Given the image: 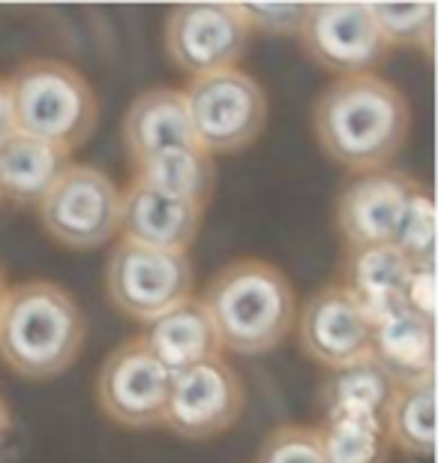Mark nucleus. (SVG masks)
I'll list each match as a JSON object with an SVG mask.
<instances>
[{"mask_svg": "<svg viewBox=\"0 0 438 463\" xmlns=\"http://www.w3.org/2000/svg\"><path fill=\"white\" fill-rule=\"evenodd\" d=\"M204 208L195 202L165 196L138 181H129L120 190V238L138 241L147 247L190 253L192 241L199 238Z\"/></svg>", "mask_w": 438, "mask_h": 463, "instance_id": "nucleus-14", "label": "nucleus"}, {"mask_svg": "<svg viewBox=\"0 0 438 463\" xmlns=\"http://www.w3.org/2000/svg\"><path fill=\"white\" fill-rule=\"evenodd\" d=\"M249 40L238 4H181L165 15V52L190 79L238 70Z\"/></svg>", "mask_w": 438, "mask_h": 463, "instance_id": "nucleus-8", "label": "nucleus"}, {"mask_svg": "<svg viewBox=\"0 0 438 463\" xmlns=\"http://www.w3.org/2000/svg\"><path fill=\"white\" fill-rule=\"evenodd\" d=\"M417 181L403 172H369L354 175L340 190L333 223L346 247H378L394 244L399 217L415 193Z\"/></svg>", "mask_w": 438, "mask_h": 463, "instance_id": "nucleus-13", "label": "nucleus"}, {"mask_svg": "<svg viewBox=\"0 0 438 463\" xmlns=\"http://www.w3.org/2000/svg\"><path fill=\"white\" fill-rule=\"evenodd\" d=\"M88 337L79 301L54 280L9 286L0 307V361L24 379H51L76 364Z\"/></svg>", "mask_w": 438, "mask_h": 463, "instance_id": "nucleus-3", "label": "nucleus"}, {"mask_svg": "<svg viewBox=\"0 0 438 463\" xmlns=\"http://www.w3.org/2000/svg\"><path fill=\"white\" fill-rule=\"evenodd\" d=\"M201 304L219 346L235 355H265L292 335L297 295L285 271L267 259H235L213 274Z\"/></svg>", "mask_w": 438, "mask_h": 463, "instance_id": "nucleus-2", "label": "nucleus"}, {"mask_svg": "<svg viewBox=\"0 0 438 463\" xmlns=\"http://www.w3.org/2000/svg\"><path fill=\"white\" fill-rule=\"evenodd\" d=\"M15 133L76 151L88 145L99 124L97 90L85 72L58 58L22 63L6 79Z\"/></svg>", "mask_w": 438, "mask_h": 463, "instance_id": "nucleus-4", "label": "nucleus"}, {"mask_svg": "<svg viewBox=\"0 0 438 463\" xmlns=\"http://www.w3.org/2000/svg\"><path fill=\"white\" fill-rule=\"evenodd\" d=\"M394 247L412 265L435 262V202L433 193L424 190L421 184L408 196V205L403 211V217H399Z\"/></svg>", "mask_w": 438, "mask_h": 463, "instance_id": "nucleus-25", "label": "nucleus"}, {"mask_svg": "<svg viewBox=\"0 0 438 463\" xmlns=\"http://www.w3.org/2000/svg\"><path fill=\"white\" fill-rule=\"evenodd\" d=\"M312 133L342 169L381 172L412 136V106L394 81L376 72L333 79L312 103Z\"/></svg>", "mask_w": 438, "mask_h": 463, "instance_id": "nucleus-1", "label": "nucleus"}, {"mask_svg": "<svg viewBox=\"0 0 438 463\" xmlns=\"http://www.w3.org/2000/svg\"><path fill=\"white\" fill-rule=\"evenodd\" d=\"M0 202H4V187H0Z\"/></svg>", "mask_w": 438, "mask_h": 463, "instance_id": "nucleus-32", "label": "nucleus"}, {"mask_svg": "<svg viewBox=\"0 0 438 463\" xmlns=\"http://www.w3.org/2000/svg\"><path fill=\"white\" fill-rule=\"evenodd\" d=\"M372 361L394 385L435 379V322L396 307L372 322Z\"/></svg>", "mask_w": 438, "mask_h": 463, "instance_id": "nucleus-16", "label": "nucleus"}, {"mask_svg": "<svg viewBox=\"0 0 438 463\" xmlns=\"http://www.w3.org/2000/svg\"><path fill=\"white\" fill-rule=\"evenodd\" d=\"M319 430L328 463H390L394 446L381 419H333Z\"/></svg>", "mask_w": 438, "mask_h": 463, "instance_id": "nucleus-23", "label": "nucleus"}, {"mask_svg": "<svg viewBox=\"0 0 438 463\" xmlns=\"http://www.w3.org/2000/svg\"><path fill=\"white\" fill-rule=\"evenodd\" d=\"M172 373L151 355L142 337L108 352L97 373V403L120 428L151 430L165 421Z\"/></svg>", "mask_w": 438, "mask_h": 463, "instance_id": "nucleus-9", "label": "nucleus"}, {"mask_svg": "<svg viewBox=\"0 0 438 463\" xmlns=\"http://www.w3.org/2000/svg\"><path fill=\"white\" fill-rule=\"evenodd\" d=\"M297 40L312 63L337 79L376 72L390 54L369 4H310Z\"/></svg>", "mask_w": 438, "mask_h": 463, "instance_id": "nucleus-10", "label": "nucleus"}, {"mask_svg": "<svg viewBox=\"0 0 438 463\" xmlns=\"http://www.w3.org/2000/svg\"><path fill=\"white\" fill-rule=\"evenodd\" d=\"M45 235L70 250L106 247L120 226V187L90 163H70L36 205Z\"/></svg>", "mask_w": 438, "mask_h": 463, "instance_id": "nucleus-7", "label": "nucleus"}, {"mask_svg": "<svg viewBox=\"0 0 438 463\" xmlns=\"http://www.w3.org/2000/svg\"><path fill=\"white\" fill-rule=\"evenodd\" d=\"M256 463H328L322 430L312 424H279L265 437Z\"/></svg>", "mask_w": 438, "mask_h": 463, "instance_id": "nucleus-26", "label": "nucleus"}, {"mask_svg": "<svg viewBox=\"0 0 438 463\" xmlns=\"http://www.w3.org/2000/svg\"><path fill=\"white\" fill-rule=\"evenodd\" d=\"M408 271H412V262L394 244L346 247L337 283L376 322L385 313L403 307V289Z\"/></svg>", "mask_w": 438, "mask_h": 463, "instance_id": "nucleus-17", "label": "nucleus"}, {"mask_svg": "<svg viewBox=\"0 0 438 463\" xmlns=\"http://www.w3.org/2000/svg\"><path fill=\"white\" fill-rule=\"evenodd\" d=\"M183 97L195 142L210 156L244 151L265 133L267 94L244 70H222L190 79Z\"/></svg>", "mask_w": 438, "mask_h": 463, "instance_id": "nucleus-6", "label": "nucleus"}, {"mask_svg": "<svg viewBox=\"0 0 438 463\" xmlns=\"http://www.w3.org/2000/svg\"><path fill=\"white\" fill-rule=\"evenodd\" d=\"M133 181L165 196H177L208 208L217 187V165L213 156L201 147H177V151L156 154L151 160L133 165Z\"/></svg>", "mask_w": 438, "mask_h": 463, "instance_id": "nucleus-20", "label": "nucleus"}, {"mask_svg": "<svg viewBox=\"0 0 438 463\" xmlns=\"http://www.w3.org/2000/svg\"><path fill=\"white\" fill-rule=\"evenodd\" d=\"M385 43L394 45H415L433 54L435 36V4H369Z\"/></svg>", "mask_w": 438, "mask_h": 463, "instance_id": "nucleus-24", "label": "nucleus"}, {"mask_svg": "<svg viewBox=\"0 0 438 463\" xmlns=\"http://www.w3.org/2000/svg\"><path fill=\"white\" fill-rule=\"evenodd\" d=\"M72 154L51 142L15 133L0 147V187L4 199L18 208H36L54 187V181L70 169Z\"/></svg>", "mask_w": 438, "mask_h": 463, "instance_id": "nucleus-19", "label": "nucleus"}, {"mask_svg": "<svg viewBox=\"0 0 438 463\" xmlns=\"http://www.w3.org/2000/svg\"><path fill=\"white\" fill-rule=\"evenodd\" d=\"M394 394V383L385 376L376 361H363L346 370L331 373L322 388L324 421L333 419H381L387 401Z\"/></svg>", "mask_w": 438, "mask_h": 463, "instance_id": "nucleus-21", "label": "nucleus"}, {"mask_svg": "<svg viewBox=\"0 0 438 463\" xmlns=\"http://www.w3.org/2000/svg\"><path fill=\"white\" fill-rule=\"evenodd\" d=\"M124 142L133 165L177 147H199L183 90L151 88L138 94L124 115Z\"/></svg>", "mask_w": 438, "mask_h": 463, "instance_id": "nucleus-15", "label": "nucleus"}, {"mask_svg": "<svg viewBox=\"0 0 438 463\" xmlns=\"http://www.w3.org/2000/svg\"><path fill=\"white\" fill-rule=\"evenodd\" d=\"M297 340L315 364L337 373L372 358V319L333 280L310 295L297 313Z\"/></svg>", "mask_w": 438, "mask_h": 463, "instance_id": "nucleus-12", "label": "nucleus"}, {"mask_svg": "<svg viewBox=\"0 0 438 463\" xmlns=\"http://www.w3.org/2000/svg\"><path fill=\"white\" fill-rule=\"evenodd\" d=\"M403 307L426 322H435V262L412 265L403 289Z\"/></svg>", "mask_w": 438, "mask_h": 463, "instance_id": "nucleus-28", "label": "nucleus"}, {"mask_svg": "<svg viewBox=\"0 0 438 463\" xmlns=\"http://www.w3.org/2000/svg\"><path fill=\"white\" fill-rule=\"evenodd\" d=\"M15 136V120H13V103H9V88L6 79H0V147Z\"/></svg>", "mask_w": 438, "mask_h": 463, "instance_id": "nucleus-30", "label": "nucleus"}, {"mask_svg": "<svg viewBox=\"0 0 438 463\" xmlns=\"http://www.w3.org/2000/svg\"><path fill=\"white\" fill-rule=\"evenodd\" d=\"M138 337L144 340L151 355L169 373H177V370H186L199 364V361L222 355L213 322L208 317V310H204L201 298H195V295L186 298L183 304H177L174 310L163 313L160 319L147 322L144 335Z\"/></svg>", "mask_w": 438, "mask_h": 463, "instance_id": "nucleus-18", "label": "nucleus"}, {"mask_svg": "<svg viewBox=\"0 0 438 463\" xmlns=\"http://www.w3.org/2000/svg\"><path fill=\"white\" fill-rule=\"evenodd\" d=\"M13 437H15L13 412H9L6 397L0 394V463L9 460V455H13Z\"/></svg>", "mask_w": 438, "mask_h": 463, "instance_id": "nucleus-29", "label": "nucleus"}, {"mask_svg": "<svg viewBox=\"0 0 438 463\" xmlns=\"http://www.w3.org/2000/svg\"><path fill=\"white\" fill-rule=\"evenodd\" d=\"M6 292H9V280H6V271H4V268H0V307H4Z\"/></svg>", "mask_w": 438, "mask_h": 463, "instance_id": "nucleus-31", "label": "nucleus"}, {"mask_svg": "<svg viewBox=\"0 0 438 463\" xmlns=\"http://www.w3.org/2000/svg\"><path fill=\"white\" fill-rule=\"evenodd\" d=\"M238 6L253 33L258 31V33H279V36L288 33L297 36L306 18V9H310V4H238Z\"/></svg>", "mask_w": 438, "mask_h": 463, "instance_id": "nucleus-27", "label": "nucleus"}, {"mask_svg": "<svg viewBox=\"0 0 438 463\" xmlns=\"http://www.w3.org/2000/svg\"><path fill=\"white\" fill-rule=\"evenodd\" d=\"M195 271L190 253L147 247L120 238L108 253L106 289L111 304L135 322H154L192 298Z\"/></svg>", "mask_w": 438, "mask_h": 463, "instance_id": "nucleus-5", "label": "nucleus"}, {"mask_svg": "<svg viewBox=\"0 0 438 463\" xmlns=\"http://www.w3.org/2000/svg\"><path fill=\"white\" fill-rule=\"evenodd\" d=\"M244 406L247 392L238 370L217 355L172 373V392L163 424L174 437L199 442L235 428L244 415Z\"/></svg>", "mask_w": 438, "mask_h": 463, "instance_id": "nucleus-11", "label": "nucleus"}, {"mask_svg": "<svg viewBox=\"0 0 438 463\" xmlns=\"http://www.w3.org/2000/svg\"><path fill=\"white\" fill-rule=\"evenodd\" d=\"M381 421L394 449L412 458H430L435 451V379L394 385Z\"/></svg>", "mask_w": 438, "mask_h": 463, "instance_id": "nucleus-22", "label": "nucleus"}]
</instances>
